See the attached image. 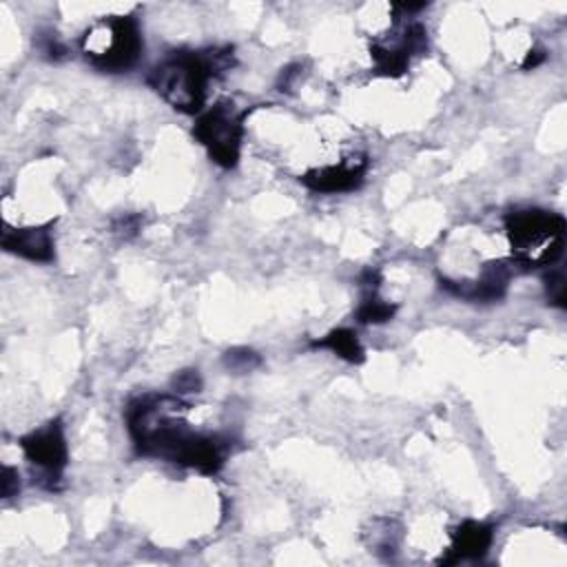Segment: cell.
<instances>
[{
    "instance_id": "3957f363",
    "label": "cell",
    "mask_w": 567,
    "mask_h": 567,
    "mask_svg": "<svg viewBox=\"0 0 567 567\" xmlns=\"http://www.w3.org/2000/svg\"><path fill=\"white\" fill-rule=\"evenodd\" d=\"M512 264L518 268L554 266L565 246V219L543 208H520L505 215Z\"/></svg>"
},
{
    "instance_id": "277c9868",
    "label": "cell",
    "mask_w": 567,
    "mask_h": 567,
    "mask_svg": "<svg viewBox=\"0 0 567 567\" xmlns=\"http://www.w3.org/2000/svg\"><path fill=\"white\" fill-rule=\"evenodd\" d=\"M82 55L104 73L128 71L142 55L144 42L133 16H111L91 24L80 40Z\"/></svg>"
},
{
    "instance_id": "6da1fadb",
    "label": "cell",
    "mask_w": 567,
    "mask_h": 567,
    "mask_svg": "<svg viewBox=\"0 0 567 567\" xmlns=\"http://www.w3.org/2000/svg\"><path fill=\"white\" fill-rule=\"evenodd\" d=\"M184 403L171 394H144L126 405V425L133 445L144 456L215 474L224 465V441L197 434L182 421Z\"/></svg>"
},
{
    "instance_id": "8fae6325",
    "label": "cell",
    "mask_w": 567,
    "mask_h": 567,
    "mask_svg": "<svg viewBox=\"0 0 567 567\" xmlns=\"http://www.w3.org/2000/svg\"><path fill=\"white\" fill-rule=\"evenodd\" d=\"M312 348H326L330 352H334L337 357H341L348 363H361L365 359L363 348L357 339V332L350 328H334L330 330L326 337L315 339Z\"/></svg>"
},
{
    "instance_id": "7c38bea8",
    "label": "cell",
    "mask_w": 567,
    "mask_h": 567,
    "mask_svg": "<svg viewBox=\"0 0 567 567\" xmlns=\"http://www.w3.org/2000/svg\"><path fill=\"white\" fill-rule=\"evenodd\" d=\"M396 306L383 301L377 292H363V299L357 308L359 323H385L394 317Z\"/></svg>"
},
{
    "instance_id": "52a82bcc",
    "label": "cell",
    "mask_w": 567,
    "mask_h": 567,
    "mask_svg": "<svg viewBox=\"0 0 567 567\" xmlns=\"http://www.w3.org/2000/svg\"><path fill=\"white\" fill-rule=\"evenodd\" d=\"M368 171V159L365 155L361 157H350L343 159L339 164H330V166H321V168H312L308 173H303L301 184L315 193H348L361 186L363 177Z\"/></svg>"
},
{
    "instance_id": "30bf717a",
    "label": "cell",
    "mask_w": 567,
    "mask_h": 567,
    "mask_svg": "<svg viewBox=\"0 0 567 567\" xmlns=\"http://www.w3.org/2000/svg\"><path fill=\"white\" fill-rule=\"evenodd\" d=\"M51 224L47 226H27V228H4L2 248L18 257L31 261H51L53 259V237Z\"/></svg>"
},
{
    "instance_id": "8992f818",
    "label": "cell",
    "mask_w": 567,
    "mask_h": 567,
    "mask_svg": "<svg viewBox=\"0 0 567 567\" xmlns=\"http://www.w3.org/2000/svg\"><path fill=\"white\" fill-rule=\"evenodd\" d=\"M20 447L29 463L40 472V483L47 489H55L69 458L62 421L53 419L47 425L24 434L20 439Z\"/></svg>"
},
{
    "instance_id": "ba28073f",
    "label": "cell",
    "mask_w": 567,
    "mask_h": 567,
    "mask_svg": "<svg viewBox=\"0 0 567 567\" xmlns=\"http://www.w3.org/2000/svg\"><path fill=\"white\" fill-rule=\"evenodd\" d=\"M512 266H514L512 261L487 264L483 268V275L472 281H452V279L441 277V288H445L454 297H461L467 301H496L507 290Z\"/></svg>"
},
{
    "instance_id": "ac0fdd59",
    "label": "cell",
    "mask_w": 567,
    "mask_h": 567,
    "mask_svg": "<svg viewBox=\"0 0 567 567\" xmlns=\"http://www.w3.org/2000/svg\"><path fill=\"white\" fill-rule=\"evenodd\" d=\"M543 60H545V51H543V49H534V51H529L527 58L523 60V69H534V66H538Z\"/></svg>"
},
{
    "instance_id": "5bb4252c",
    "label": "cell",
    "mask_w": 567,
    "mask_h": 567,
    "mask_svg": "<svg viewBox=\"0 0 567 567\" xmlns=\"http://www.w3.org/2000/svg\"><path fill=\"white\" fill-rule=\"evenodd\" d=\"M545 290H547V299L549 303L565 308V277L563 270H551L545 277Z\"/></svg>"
},
{
    "instance_id": "9a60e30c",
    "label": "cell",
    "mask_w": 567,
    "mask_h": 567,
    "mask_svg": "<svg viewBox=\"0 0 567 567\" xmlns=\"http://www.w3.org/2000/svg\"><path fill=\"white\" fill-rule=\"evenodd\" d=\"M173 388L175 392H199L202 377L197 370H182L173 377Z\"/></svg>"
},
{
    "instance_id": "4fadbf2b",
    "label": "cell",
    "mask_w": 567,
    "mask_h": 567,
    "mask_svg": "<svg viewBox=\"0 0 567 567\" xmlns=\"http://www.w3.org/2000/svg\"><path fill=\"white\" fill-rule=\"evenodd\" d=\"M224 363H226L228 370H233L237 374H244V372L255 370L261 363V359H259L257 352H252L248 348H233L224 354Z\"/></svg>"
},
{
    "instance_id": "e0dca14e",
    "label": "cell",
    "mask_w": 567,
    "mask_h": 567,
    "mask_svg": "<svg viewBox=\"0 0 567 567\" xmlns=\"http://www.w3.org/2000/svg\"><path fill=\"white\" fill-rule=\"evenodd\" d=\"M137 228H140V217H135V215H131V217H122V219H117V224L113 226V230L120 235V237H133L135 233H137Z\"/></svg>"
},
{
    "instance_id": "9c48e42d",
    "label": "cell",
    "mask_w": 567,
    "mask_h": 567,
    "mask_svg": "<svg viewBox=\"0 0 567 567\" xmlns=\"http://www.w3.org/2000/svg\"><path fill=\"white\" fill-rule=\"evenodd\" d=\"M494 540V527L483 520H463L452 532V545L447 554L439 560L441 565H454L458 560L483 558Z\"/></svg>"
},
{
    "instance_id": "5b68a950",
    "label": "cell",
    "mask_w": 567,
    "mask_h": 567,
    "mask_svg": "<svg viewBox=\"0 0 567 567\" xmlns=\"http://www.w3.org/2000/svg\"><path fill=\"white\" fill-rule=\"evenodd\" d=\"M246 113H237L233 104L219 102L195 122L193 135L208 151L210 159L224 168H233L239 159Z\"/></svg>"
},
{
    "instance_id": "2e32d148",
    "label": "cell",
    "mask_w": 567,
    "mask_h": 567,
    "mask_svg": "<svg viewBox=\"0 0 567 567\" xmlns=\"http://www.w3.org/2000/svg\"><path fill=\"white\" fill-rule=\"evenodd\" d=\"M18 492H20V474H18V470L4 465L2 467V496L11 498V496H18Z\"/></svg>"
},
{
    "instance_id": "7a4b0ae2",
    "label": "cell",
    "mask_w": 567,
    "mask_h": 567,
    "mask_svg": "<svg viewBox=\"0 0 567 567\" xmlns=\"http://www.w3.org/2000/svg\"><path fill=\"white\" fill-rule=\"evenodd\" d=\"M233 66V49L179 51L162 60L146 78L151 89L182 113H199L206 102L208 84Z\"/></svg>"
}]
</instances>
